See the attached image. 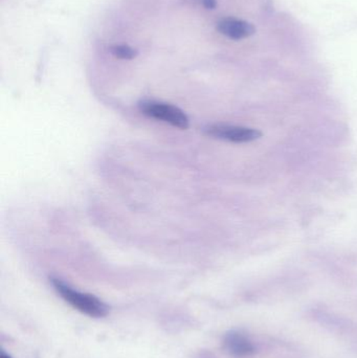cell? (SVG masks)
Returning a JSON list of instances; mask_svg holds the SVG:
<instances>
[{
	"label": "cell",
	"instance_id": "6da1fadb",
	"mask_svg": "<svg viewBox=\"0 0 357 358\" xmlns=\"http://www.w3.org/2000/svg\"><path fill=\"white\" fill-rule=\"evenodd\" d=\"M50 281L57 294L80 313L90 317H96V319H100V317H104L108 315V305L105 304L96 296L78 292L58 278L52 277Z\"/></svg>",
	"mask_w": 357,
	"mask_h": 358
},
{
	"label": "cell",
	"instance_id": "7a4b0ae2",
	"mask_svg": "<svg viewBox=\"0 0 357 358\" xmlns=\"http://www.w3.org/2000/svg\"><path fill=\"white\" fill-rule=\"evenodd\" d=\"M312 321L322 326L323 328L339 336L346 343H349L354 351L357 352V324L348 317H342L337 313H329L324 309H314L308 313Z\"/></svg>",
	"mask_w": 357,
	"mask_h": 358
},
{
	"label": "cell",
	"instance_id": "3957f363",
	"mask_svg": "<svg viewBox=\"0 0 357 358\" xmlns=\"http://www.w3.org/2000/svg\"><path fill=\"white\" fill-rule=\"evenodd\" d=\"M138 108L143 115L165 122L180 129H188L190 120L184 110L168 103L157 102V101L144 100L138 103Z\"/></svg>",
	"mask_w": 357,
	"mask_h": 358
},
{
	"label": "cell",
	"instance_id": "277c9868",
	"mask_svg": "<svg viewBox=\"0 0 357 358\" xmlns=\"http://www.w3.org/2000/svg\"><path fill=\"white\" fill-rule=\"evenodd\" d=\"M205 134L217 140L237 143V144L253 142L261 136V134L253 128L224 125V124L207 126L205 128Z\"/></svg>",
	"mask_w": 357,
	"mask_h": 358
},
{
	"label": "cell",
	"instance_id": "5b68a950",
	"mask_svg": "<svg viewBox=\"0 0 357 358\" xmlns=\"http://www.w3.org/2000/svg\"><path fill=\"white\" fill-rule=\"evenodd\" d=\"M224 346L226 352L236 358H251L258 355V343L249 334L238 330L224 336Z\"/></svg>",
	"mask_w": 357,
	"mask_h": 358
},
{
	"label": "cell",
	"instance_id": "8992f818",
	"mask_svg": "<svg viewBox=\"0 0 357 358\" xmlns=\"http://www.w3.org/2000/svg\"><path fill=\"white\" fill-rule=\"evenodd\" d=\"M258 343V355L265 358H308L291 343L266 338Z\"/></svg>",
	"mask_w": 357,
	"mask_h": 358
},
{
	"label": "cell",
	"instance_id": "52a82bcc",
	"mask_svg": "<svg viewBox=\"0 0 357 358\" xmlns=\"http://www.w3.org/2000/svg\"><path fill=\"white\" fill-rule=\"evenodd\" d=\"M218 33L231 40H242L251 37L255 34L256 29L252 23L235 17H224L216 25Z\"/></svg>",
	"mask_w": 357,
	"mask_h": 358
},
{
	"label": "cell",
	"instance_id": "ba28073f",
	"mask_svg": "<svg viewBox=\"0 0 357 358\" xmlns=\"http://www.w3.org/2000/svg\"><path fill=\"white\" fill-rule=\"evenodd\" d=\"M108 52L111 56L119 60H133L138 56V50L128 43L112 44L109 46Z\"/></svg>",
	"mask_w": 357,
	"mask_h": 358
},
{
	"label": "cell",
	"instance_id": "9c48e42d",
	"mask_svg": "<svg viewBox=\"0 0 357 358\" xmlns=\"http://www.w3.org/2000/svg\"><path fill=\"white\" fill-rule=\"evenodd\" d=\"M0 358H12V357H10V355H6V353L4 352V351H1V352H0Z\"/></svg>",
	"mask_w": 357,
	"mask_h": 358
}]
</instances>
